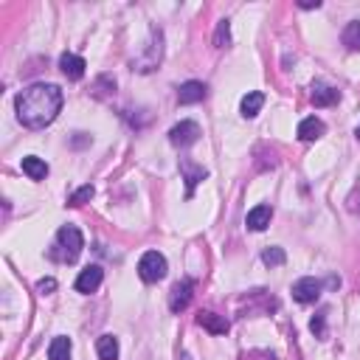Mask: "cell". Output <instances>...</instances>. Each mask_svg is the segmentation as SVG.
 Masks as SVG:
<instances>
[{
    "mask_svg": "<svg viewBox=\"0 0 360 360\" xmlns=\"http://www.w3.org/2000/svg\"><path fill=\"white\" fill-rule=\"evenodd\" d=\"M270 220H273V208L262 203V205H253V208L248 211L245 226H248L251 231H265V228L270 226Z\"/></svg>",
    "mask_w": 360,
    "mask_h": 360,
    "instance_id": "8fae6325",
    "label": "cell"
},
{
    "mask_svg": "<svg viewBox=\"0 0 360 360\" xmlns=\"http://www.w3.org/2000/svg\"><path fill=\"white\" fill-rule=\"evenodd\" d=\"M321 6V0H315V3H302V9H318Z\"/></svg>",
    "mask_w": 360,
    "mask_h": 360,
    "instance_id": "484cf974",
    "label": "cell"
},
{
    "mask_svg": "<svg viewBox=\"0 0 360 360\" xmlns=\"http://www.w3.org/2000/svg\"><path fill=\"white\" fill-rule=\"evenodd\" d=\"M324 132H327V124L321 118H315V116H310V118H304L299 124V138L302 141H318Z\"/></svg>",
    "mask_w": 360,
    "mask_h": 360,
    "instance_id": "5bb4252c",
    "label": "cell"
},
{
    "mask_svg": "<svg viewBox=\"0 0 360 360\" xmlns=\"http://www.w3.org/2000/svg\"><path fill=\"white\" fill-rule=\"evenodd\" d=\"M37 290H40L42 296L54 293V290H56V279H40V284H37Z\"/></svg>",
    "mask_w": 360,
    "mask_h": 360,
    "instance_id": "d4e9b609",
    "label": "cell"
},
{
    "mask_svg": "<svg viewBox=\"0 0 360 360\" xmlns=\"http://www.w3.org/2000/svg\"><path fill=\"white\" fill-rule=\"evenodd\" d=\"M96 352H99V360H118V338L116 335H102L96 341Z\"/></svg>",
    "mask_w": 360,
    "mask_h": 360,
    "instance_id": "2e32d148",
    "label": "cell"
},
{
    "mask_svg": "<svg viewBox=\"0 0 360 360\" xmlns=\"http://www.w3.org/2000/svg\"><path fill=\"white\" fill-rule=\"evenodd\" d=\"M262 262L270 265V267H279V265L287 262V253H284L281 248H265V251H262Z\"/></svg>",
    "mask_w": 360,
    "mask_h": 360,
    "instance_id": "603a6c76",
    "label": "cell"
},
{
    "mask_svg": "<svg viewBox=\"0 0 360 360\" xmlns=\"http://www.w3.org/2000/svg\"><path fill=\"white\" fill-rule=\"evenodd\" d=\"M62 91L56 85H45V82H37L31 88H26L23 93H17L15 99V110H17V118L23 127L29 130H42L48 127L59 110H62Z\"/></svg>",
    "mask_w": 360,
    "mask_h": 360,
    "instance_id": "6da1fadb",
    "label": "cell"
},
{
    "mask_svg": "<svg viewBox=\"0 0 360 360\" xmlns=\"http://www.w3.org/2000/svg\"><path fill=\"white\" fill-rule=\"evenodd\" d=\"M197 138H200V127H197V121H189V118L169 130V141L175 147H191Z\"/></svg>",
    "mask_w": 360,
    "mask_h": 360,
    "instance_id": "52a82bcc",
    "label": "cell"
},
{
    "mask_svg": "<svg viewBox=\"0 0 360 360\" xmlns=\"http://www.w3.org/2000/svg\"><path fill=\"white\" fill-rule=\"evenodd\" d=\"M169 265H166V256L158 253V251H147L138 262V276L147 281V284H158L164 276H166Z\"/></svg>",
    "mask_w": 360,
    "mask_h": 360,
    "instance_id": "277c9868",
    "label": "cell"
},
{
    "mask_svg": "<svg viewBox=\"0 0 360 360\" xmlns=\"http://www.w3.org/2000/svg\"><path fill=\"white\" fill-rule=\"evenodd\" d=\"M310 329L315 338H327V313H318L313 321H310Z\"/></svg>",
    "mask_w": 360,
    "mask_h": 360,
    "instance_id": "cb8c5ba5",
    "label": "cell"
},
{
    "mask_svg": "<svg viewBox=\"0 0 360 360\" xmlns=\"http://www.w3.org/2000/svg\"><path fill=\"white\" fill-rule=\"evenodd\" d=\"M354 138H357V141H360V124H357V130H354Z\"/></svg>",
    "mask_w": 360,
    "mask_h": 360,
    "instance_id": "4316f807",
    "label": "cell"
},
{
    "mask_svg": "<svg viewBox=\"0 0 360 360\" xmlns=\"http://www.w3.org/2000/svg\"><path fill=\"white\" fill-rule=\"evenodd\" d=\"M85 68H88V62L79 54H62L59 56V70H62L70 82H79L85 77Z\"/></svg>",
    "mask_w": 360,
    "mask_h": 360,
    "instance_id": "9c48e42d",
    "label": "cell"
},
{
    "mask_svg": "<svg viewBox=\"0 0 360 360\" xmlns=\"http://www.w3.org/2000/svg\"><path fill=\"white\" fill-rule=\"evenodd\" d=\"M191 293H194V281L191 279H180L175 287H172V293H169V310L178 315L183 313L189 304H191Z\"/></svg>",
    "mask_w": 360,
    "mask_h": 360,
    "instance_id": "8992f818",
    "label": "cell"
},
{
    "mask_svg": "<svg viewBox=\"0 0 360 360\" xmlns=\"http://www.w3.org/2000/svg\"><path fill=\"white\" fill-rule=\"evenodd\" d=\"M341 40H343V45H346L349 51H360V20L346 23V29H343Z\"/></svg>",
    "mask_w": 360,
    "mask_h": 360,
    "instance_id": "ffe728a7",
    "label": "cell"
},
{
    "mask_svg": "<svg viewBox=\"0 0 360 360\" xmlns=\"http://www.w3.org/2000/svg\"><path fill=\"white\" fill-rule=\"evenodd\" d=\"M208 96V88L203 85V82H183L180 88H178V102L180 104H200L203 99Z\"/></svg>",
    "mask_w": 360,
    "mask_h": 360,
    "instance_id": "30bf717a",
    "label": "cell"
},
{
    "mask_svg": "<svg viewBox=\"0 0 360 360\" xmlns=\"http://www.w3.org/2000/svg\"><path fill=\"white\" fill-rule=\"evenodd\" d=\"M93 194H96V189H93L91 183H85V186H79L74 194L68 197V205H85V203L93 200Z\"/></svg>",
    "mask_w": 360,
    "mask_h": 360,
    "instance_id": "44dd1931",
    "label": "cell"
},
{
    "mask_svg": "<svg viewBox=\"0 0 360 360\" xmlns=\"http://www.w3.org/2000/svg\"><path fill=\"white\" fill-rule=\"evenodd\" d=\"M338 99H341V93H338L335 88H329V85H313L310 102H313L315 107H329V104H335Z\"/></svg>",
    "mask_w": 360,
    "mask_h": 360,
    "instance_id": "9a60e30c",
    "label": "cell"
},
{
    "mask_svg": "<svg viewBox=\"0 0 360 360\" xmlns=\"http://www.w3.org/2000/svg\"><path fill=\"white\" fill-rule=\"evenodd\" d=\"M102 281H104V270L99 265H88L79 273V279H77V290L85 293V296H91V293H96L99 287H102Z\"/></svg>",
    "mask_w": 360,
    "mask_h": 360,
    "instance_id": "ba28073f",
    "label": "cell"
},
{
    "mask_svg": "<svg viewBox=\"0 0 360 360\" xmlns=\"http://www.w3.org/2000/svg\"><path fill=\"white\" fill-rule=\"evenodd\" d=\"M228 42H231V23H228V20H220V23H217V31H214V45L226 48Z\"/></svg>",
    "mask_w": 360,
    "mask_h": 360,
    "instance_id": "7402d4cb",
    "label": "cell"
},
{
    "mask_svg": "<svg viewBox=\"0 0 360 360\" xmlns=\"http://www.w3.org/2000/svg\"><path fill=\"white\" fill-rule=\"evenodd\" d=\"M82 248H85L82 231L77 226H62L56 231V240H54V248L48 251V256L56 259V262H62V265H70V262L79 259Z\"/></svg>",
    "mask_w": 360,
    "mask_h": 360,
    "instance_id": "7a4b0ae2",
    "label": "cell"
},
{
    "mask_svg": "<svg viewBox=\"0 0 360 360\" xmlns=\"http://www.w3.org/2000/svg\"><path fill=\"white\" fill-rule=\"evenodd\" d=\"M321 293H324V284L318 279H313V276H304V279H299L293 284V299L299 304H315L321 299Z\"/></svg>",
    "mask_w": 360,
    "mask_h": 360,
    "instance_id": "5b68a950",
    "label": "cell"
},
{
    "mask_svg": "<svg viewBox=\"0 0 360 360\" xmlns=\"http://www.w3.org/2000/svg\"><path fill=\"white\" fill-rule=\"evenodd\" d=\"M23 172L31 180H45L48 178V164L42 158H37V155H29V158H23Z\"/></svg>",
    "mask_w": 360,
    "mask_h": 360,
    "instance_id": "ac0fdd59",
    "label": "cell"
},
{
    "mask_svg": "<svg viewBox=\"0 0 360 360\" xmlns=\"http://www.w3.org/2000/svg\"><path fill=\"white\" fill-rule=\"evenodd\" d=\"M180 172H183V178H186V197H191V194H194V186L208 178V172H205L203 166H194L191 161H180Z\"/></svg>",
    "mask_w": 360,
    "mask_h": 360,
    "instance_id": "7c38bea8",
    "label": "cell"
},
{
    "mask_svg": "<svg viewBox=\"0 0 360 360\" xmlns=\"http://www.w3.org/2000/svg\"><path fill=\"white\" fill-rule=\"evenodd\" d=\"M262 104H265V93H259V91H251V93L242 99L240 110H242V116H245V118H253V116L262 110Z\"/></svg>",
    "mask_w": 360,
    "mask_h": 360,
    "instance_id": "d6986e66",
    "label": "cell"
},
{
    "mask_svg": "<svg viewBox=\"0 0 360 360\" xmlns=\"http://www.w3.org/2000/svg\"><path fill=\"white\" fill-rule=\"evenodd\" d=\"M197 324L203 329H208L211 335H226L228 332V321L223 315H217V313H200L197 315Z\"/></svg>",
    "mask_w": 360,
    "mask_h": 360,
    "instance_id": "4fadbf2b",
    "label": "cell"
},
{
    "mask_svg": "<svg viewBox=\"0 0 360 360\" xmlns=\"http://www.w3.org/2000/svg\"><path fill=\"white\" fill-rule=\"evenodd\" d=\"M70 349H74V343H70V338L65 335H56L48 346V360H70Z\"/></svg>",
    "mask_w": 360,
    "mask_h": 360,
    "instance_id": "e0dca14e",
    "label": "cell"
},
{
    "mask_svg": "<svg viewBox=\"0 0 360 360\" xmlns=\"http://www.w3.org/2000/svg\"><path fill=\"white\" fill-rule=\"evenodd\" d=\"M161 59H164V34L158 29H152L143 51L132 59V70H138V74H152V70L161 65Z\"/></svg>",
    "mask_w": 360,
    "mask_h": 360,
    "instance_id": "3957f363",
    "label": "cell"
}]
</instances>
